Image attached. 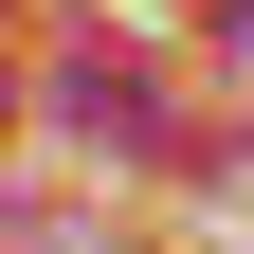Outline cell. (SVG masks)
I'll use <instances>...</instances> for the list:
<instances>
[{
	"mask_svg": "<svg viewBox=\"0 0 254 254\" xmlns=\"http://www.w3.org/2000/svg\"><path fill=\"white\" fill-rule=\"evenodd\" d=\"M55 109H73L91 145H164V91L127 73V55H73V73H55Z\"/></svg>",
	"mask_w": 254,
	"mask_h": 254,
	"instance_id": "cell-1",
	"label": "cell"
}]
</instances>
